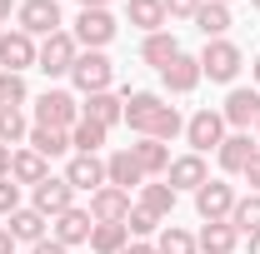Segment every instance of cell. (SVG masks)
Returning a JSON list of instances; mask_svg holds the SVG:
<instances>
[{
    "instance_id": "29",
    "label": "cell",
    "mask_w": 260,
    "mask_h": 254,
    "mask_svg": "<svg viewBox=\"0 0 260 254\" xmlns=\"http://www.w3.org/2000/svg\"><path fill=\"white\" fill-rule=\"evenodd\" d=\"M45 224H50V220H45L40 209H25V204H20V209L5 220V229H10L15 239H25V244H40V239H45Z\"/></svg>"
},
{
    "instance_id": "33",
    "label": "cell",
    "mask_w": 260,
    "mask_h": 254,
    "mask_svg": "<svg viewBox=\"0 0 260 254\" xmlns=\"http://www.w3.org/2000/svg\"><path fill=\"white\" fill-rule=\"evenodd\" d=\"M230 224H235L240 234H255L260 229V194H240L235 209H230Z\"/></svg>"
},
{
    "instance_id": "17",
    "label": "cell",
    "mask_w": 260,
    "mask_h": 254,
    "mask_svg": "<svg viewBox=\"0 0 260 254\" xmlns=\"http://www.w3.org/2000/svg\"><path fill=\"white\" fill-rule=\"evenodd\" d=\"M210 180V170H205V155H180V159H170V170H165V185L180 194V190H200Z\"/></svg>"
},
{
    "instance_id": "48",
    "label": "cell",
    "mask_w": 260,
    "mask_h": 254,
    "mask_svg": "<svg viewBox=\"0 0 260 254\" xmlns=\"http://www.w3.org/2000/svg\"><path fill=\"white\" fill-rule=\"evenodd\" d=\"M215 5H235V0H215Z\"/></svg>"
},
{
    "instance_id": "9",
    "label": "cell",
    "mask_w": 260,
    "mask_h": 254,
    "mask_svg": "<svg viewBox=\"0 0 260 254\" xmlns=\"http://www.w3.org/2000/svg\"><path fill=\"white\" fill-rule=\"evenodd\" d=\"M235 185H225V180H205L200 190H195V215L200 220H230V209H235Z\"/></svg>"
},
{
    "instance_id": "36",
    "label": "cell",
    "mask_w": 260,
    "mask_h": 254,
    "mask_svg": "<svg viewBox=\"0 0 260 254\" xmlns=\"http://www.w3.org/2000/svg\"><path fill=\"white\" fill-rule=\"evenodd\" d=\"M125 229H130V239H150V234L160 229V220H155L150 209H140V204H135V209L125 215Z\"/></svg>"
},
{
    "instance_id": "18",
    "label": "cell",
    "mask_w": 260,
    "mask_h": 254,
    "mask_svg": "<svg viewBox=\"0 0 260 254\" xmlns=\"http://www.w3.org/2000/svg\"><path fill=\"white\" fill-rule=\"evenodd\" d=\"M65 180H70V190H105V159L100 155H75L65 164Z\"/></svg>"
},
{
    "instance_id": "8",
    "label": "cell",
    "mask_w": 260,
    "mask_h": 254,
    "mask_svg": "<svg viewBox=\"0 0 260 254\" xmlns=\"http://www.w3.org/2000/svg\"><path fill=\"white\" fill-rule=\"evenodd\" d=\"M70 204H75V190H70V180H65V175H45V180L30 190V209H40L45 220L65 215Z\"/></svg>"
},
{
    "instance_id": "44",
    "label": "cell",
    "mask_w": 260,
    "mask_h": 254,
    "mask_svg": "<svg viewBox=\"0 0 260 254\" xmlns=\"http://www.w3.org/2000/svg\"><path fill=\"white\" fill-rule=\"evenodd\" d=\"M10 15H15V0H0V25H10Z\"/></svg>"
},
{
    "instance_id": "2",
    "label": "cell",
    "mask_w": 260,
    "mask_h": 254,
    "mask_svg": "<svg viewBox=\"0 0 260 254\" xmlns=\"http://www.w3.org/2000/svg\"><path fill=\"white\" fill-rule=\"evenodd\" d=\"M240 45L235 40H205V50H200V75H210L215 85H235V75H240Z\"/></svg>"
},
{
    "instance_id": "26",
    "label": "cell",
    "mask_w": 260,
    "mask_h": 254,
    "mask_svg": "<svg viewBox=\"0 0 260 254\" xmlns=\"http://www.w3.org/2000/svg\"><path fill=\"white\" fill-rule=\"evenodd\" d=\"M175 55H180V40H175L170 30H155V35H145V40H140V60L155 65V70H165Z\"/></svg>"
},
{
    "instance_id": "37",
    "label": "cell",
    "mask_w": 260,
    "mask_h": 254,
    "mask_svg": "<svg viewBox=\"0 0 260 254\" xmlns=\"http://www.w3.org/2000/svg\"><path fill=\"white\" fill-rule=\"evenodd\" d=\"M15 209H20V185H15V180H10V175H5V180H0V215H5V220H10V215H15Z\"/></svg>"
},
{
    "instance_id": "40",
    "label": "cell",
    "mask_w": 260,
    "mask_h": 254,
    "mask_svg": "<svg viewBox=\"0 0 260 254\" xmlns=\"http://www.w3.org/2000/svg\"><path fill=\"white\" fill-rule=\"evenodd\" d=\"M30 254H70V249H65L60 239H50V234H45L40 244H30Z\"/></svg>"
},
{
    "instance_id": "7",
    "label": "cell",
    "mask_w": 260,
    "mask_h": 254,
    "mask_svg": "<svg viewBox=\"0 0 260 254\" xmlns=\"http://www.w3.org/2000/svg\"><path fill=\"white\" fill-rule=\"evenodd\" d=\"M15 20H20V30L30 35V40H35V35L45 40V35H55L65 25L55 0H20V5H15Z\"/></svg>"
},
{
    "instance_id": "3",
    "label": "cell",
    "mask_w": 260,
    "mask_h": 254,
    "mask_svg": "<svg viewBox=\"0 0 260 254\" xmlns=\"http://www.w3.org/2000/svg\"><path fill=\"white\" fill-rule=\"evenodd\" d=\"M75 55H80L75 35H70V30H55V35H45V40H40V50H35V70H45L50 80H60V75H70Z\"/></svg>"
},
{
    "instance_id": "1",
    "label": "cell",
    "mask_w": 260,
    "mask_h": 254,
    "mask_svg": "<svg viewBox=\"0 0 260 254\" xmlns=\"http://www.w3.org/2000/svg\"><path fill=\"white\" fill-rule=\"evenodd\" d=\"M110 80H115V65L105 50H80L75 65H70V85L80 90V95H100V90H110Z\"/></svg>"
},
{
    "instance_id": "6",
    "label": "cell",
    "mask_w": 260,
    "mask_h": 254,
    "mask_svg": "<svg viewBox=\"0 0 260 254\" xmlns=\"http://www.w3.org/2000/svg\"><path fill=\"white\" fill-rule=\"evenodd\" d=\"M115 30H120V25H115V15H110V10H80L70 35H75V45H80V50H105V45L115 40Z\"/></svg>"
},
{
    "instance_id": "16",
    "label": "cell",
    "mask_w": 260,
    "mask_h": 254,
    "mask_svg": "<svg viewBox=\"0 0 260 254\" xmlns=\"http://www.w3.org/2000/svg\"><path fill=\"white\" fill-rule=\"evenodd\" d=\"M255 140H250V130H235V135H225L220 140V150H215V159H220V170L225 175H245V164L255 159Z\"/></svg>"
},
{
    "instance_id": "15",
    "label": "cell",
    "mask_w": 260,
    "mask_h": 254,
    "mask_svg": "<svg viewBox=\"0 0 260 254\" xmlns=\"http://www.w3.org/2000/svg\"><path fill=\"white\" fill-rule=\"evenodd\" d=\"M200 80H205V75H200V55H185V50L160 70V85L170 90V95H190Z\"/></svg>"
},
{
    "instance_id": "24",
    "label": "cell",
    "mask_w": 260,
    "mask_h": 254,
    "mask_svg": "<svg viewBox=\"0 0 260 254\" xmlns=\"http://www.w3.org/2000/svg\"><path fill=\"white\" fill-rule=\"evenodd\" d=\"M45 175H50V159H40L35 150H15V155H10V180H15V185H30L35 190Z\"/></svg>"
},
{
    "instance_id": "27",
    "label": "cell",
    "mask_w": 260,
    "mask_h": 254,
    "mask_svg": "<svg viewBox=\"0 0 260 254\" xmlns=\"http://www.w3.org/2000/svg\"><path fill=\"white\" fill-rule=\"evenodd\" d=\"M230 25H235V20H230V5H215V0H205V5L195 10V30L205 35V40H225Z\"/></svg>"
},
{
    "instance_id": "21",
    "label": "cell",
    "mask_w": 260,
    "mask_h": 254,
    "mask_svg": "<svg viewBox=\"0 0 260 254\" xmlns=\"http://www.w3.org/2000/svg\"><path fill=\"white\" fill-rule=\"evenodd\" d=\"M195 244L205 254H235V244H240V229L230 220H205V229L195 234Z\"/></svg>"
},
{
    "instance_id": "23",
    "label": "cell",
    "mask_w": 260,
    "mask_h": 254,
    "mask_svg": "<svg viewBox=\"0 0 260 254\" xmlns=\"http://www.w3.org/2000/svg\"><path fill=\"white\" fill-rule=\"evenodd\" d=\"M130 155H135V164L145 170V180H165V170H170V145L140 140V145H130Z\"/></svg>"
},
{
    "instance_id": "20",
    "label": "cell",
    "mask_w": 260,
    "mask_h": 254,
    "mask_svg": "<svg viewBox=\"0 0 260 254\" xmlns=\"http://www.w3.org/2000/svg\"><path fill=\"white\" fill-rule=\"evenodd\" d=\"M105 185H115V190H140L145 185V170L135 164L130 150H115V155L105 159Z\"/></svg>"
},
{
    "instance_id": "46",
    "label": "cell",
    "mask_w": 260,
    "mask_h": 254,
    "mask_svg": "<svg viewBox=\"0 0 260 254\" xmlns=\"http://www.w3.org/2000/svg\"><path fill=\"white\" fill-rule=\"evenodd\" d=\"M245 239H250V249H245V254H260V229H255V234H245Z\"/></svg>"
},
{
    "instance_id": "35",
    "label": "cell",
    "mask_w": 260,
    "mask_h": 254,
    "mask_svg": "<svg viewBox=\"0 0 260 254\" xmlns=\"http://www.w3.org/2000/svg\"><path fill=\"white\" fill-rule=\"evenodd\" d=\"M25 135H30V125H25V115H20V110H0V145H10V150H15Z\"/></svg>"
},
{
    "instance_id": "28",
    "label": "cell",
    "mask_w": 260,
    "mask_h": 254,
    "mask_svg": "<svg viewBox=\"0 0 260 254\" xmlns=\"http://www.w3.org/2000/svg\"><path fill=\"white\" fill-rule=\"evenodd\" d=\"M125 20L135 25V30H145V35L165 30V0H130V5H125Z\"/></svg>"
},
{
    "instance_id": "49",
    "label": "cell",
    "mask_w": 260,
    "mask_h": 254,
    "mask_svg": "<svg viewBox=\"0 0 260 254\" xmlns=\"http://www.w3.org/2000/svg\"><path fill=\"white\" fill-rule=\"evenodd\" d=\"M250 5H255V10H260V0H250Z\"/></svg>"
},
{
    "instance_id": "34",
    "label": "cell",
    "mask_w": 260,
    "mask_h": 254,
    "mask_svg": "<svg viewBox=\"0 0 260 254\" xmlns=\"http://www.w3.org/2000/svg\"><path fill=\"white\" fill-rule=\"evenodd\" d=\"M30 100L25 90V75H10V70H0V110H20Z\"/></svg>"
},
{
    "instance_id": "45",
    "label": "cell",
    "mask_w": 260,
    "mask_h": 254,
    "mask_svg": "<svg viewBox=\"0 0 260 254\" xmlns=\"http://www.w3.org/2000/svg\"><path fill=\"white\" fill-rule=\"evenodd\" d=\"M110 0H80V10H105Z\"/></svg>"
},
{
    "instance_id": "38",
    "label": "cell",
    "mask_w": 260,
    "mask_h": 254,
    "mask_svg": "<svg viewBox=\"0 0 260 254\" xmlns=\"http://www.w3.org/2000/svg\"><path fill=\"white\" fill-rule=\"evenodd\" d=\"M200 5L205 0H165V20H195Z\"/></svg>"
},
{
    "instance_id": "30",
    "label": "cell",
    "mask_w": 260,
    "mask_h": 254,
    "mask_svg": "<svg viewBox=\"0 0 260 254\" xmlns=\"http://www.w3.org/2000/svg\"><path fill=\"white\" fill-rule=\"evenodd\" d=\"M105 135H110L105 125H95V120H85V115H80L75 130H70V150H75V155H95L100 145H105Z\"/></svg>"
},
{
    "instance_id": "14",
    "label": "cell",
    "mask_w": 260,
    "mask_h": 254,
    "mask_svg": "<svg viewBox=\"0 0 260 254\" xmlns=\"http://www.w3.org/2000/svg\"><path fill=\"white\" fill-rule=\"evenodd\" d=\"M130 209H135V204H130V190L105 185V190L90 194V220H95V224H125Z\"/></svg>"
},
{
    "instance_id": "32",
    "label": "cell",
    "mask_w": 260,
    "mask_h": 254,
    "mask_svg": "<svg viewBox=\"0 0 260 254\" xmlns=\"http://www.w3.org/2000/svg\"><path fill=\"white\" fill-rule=\"evenodd\" d=\"M155 249H160V254H200V244H195L190 229H180V224H165L160 239H155Z\"/></svg>"
},
{
    "instance_id": "11",
    "label": "cell",
    "mask_w": 260,
    "mask_h": 254,
    "mask_svg": "<svg viewBox=\"0 0 260 254\" xmlns=\"http://www.w3.org/2000/svg\"><path fill=\"white\" fill-rule=\"evenodd\" d=\"M35 50H40V45H35V40L20 30V25H15V30H5V35H0V70H10V75H25V70L35 65Z\"/></svg>"
},
{
    "instance_id": "5",
    "label": "cell",
    "mask_w": 260,
    "mask_h": 254,
    "mask_svg": "<svg viewBox=\"0 0 260 254\" xmlns=\"http://www.w3.org/2000/svg\"><path fill=\"white\" fill-rule=\"evenodd\" d=\"M80 120V100L70 90H45L35 100V125H50V130H75Z\"/></svg>"
},
{
    "instance_id": "47",
    "label": "cell",
    "mask_w": 260,
    "mask_h": 254,
    "mask_svg": "<svg viewBox=\"0 0 260 254\" xmlns=\"http://www.w3.org/2000/svg\"><path fill=\"white\" fill-rule=\"evenodd\" d=\"M250 75H255V90H260V55L250 60Z\"/></svg>"
},
{
    "instance_id": "22",
    "label": "cell",
    "mask_w": 260,
    "mask_h": 254,
    "mask_svg": "<svg viewBox=\"0 0 260 254\" xmlns=\"http://www.w3.org/2000/svg\"><path fill=\"white\" fill-rule=\"evenodd\" d=\"M25 150H35L40 159H60V155H70V130L30 125V135H25Z\"/></svg>"
},
{
    "instance_id": "25",
    "label": "cell",
    "mask_w": 260,
    "mask_h": 254,
    "mask_svg": "<svg viewBox=\"0 0 260 254\" xmlns=\"http://www.w3.org/2000/svg\"><path fill=\"white\" fill-rule=\"evenodd\" d=\"M175 199H180V194L170 190L165 180H145V185H140V209H150L155 220H170V215H175Z\"/></svg>"
},
{
    "instance_id": "43",
    "label": "cell",
    "mask_w": 260,
    "mask_h": 254,
    "mask_svg": "<svg viewBox=\"0 0 260 254\" xmlns=\"http://www.w3.org/2000/svg\"><path fill=\"white\" fill-rule=\"evenodd\" d=\"M10 155H15V150H10V145H0V180L10 175Z\"/></svg>"
},
{
    "instance_id": "42",
    "label": "cell",
    "mask_w": 260,
    "mask_h": 254,
    "mask_svg": "<svg viewBox=\"0 0 260 254\" xmlns=\"http://www.w3.org/2000/svg\"><path fill=\"white\" fill-rule=\"evenodd\" d=\"M0 254H15V234H10L5 224H0Z\"/></svg>"
},
{
    "instance_id": "39",
    "label": "cell",
    "mask_w": 260,
    "mask_h": 254,
    "mask_svg": "<svg viewBox=\"0 0 260 254\" xmlns=\"http://www.w3.org/2000/svg\"><path fill=\"white\" fill-rule=\"evenodd\" d=\"M245 185H250V194H260V150H255V159L245 164Z\"/></svg>"
},
{
    "instance_id": "10",
    "label": "cell",
    "mask_w": 260,
    "mask_h": 254,
    "mask_svg": "<svg viewBox=\"0 0 260 254\" xmlns=\"http://www.w3.org/2000/svg\"><path fill=\"white\" fill-rule=\"evenodd\" d=\"M220 115H225V125H235V130L260 125V90L255 85H235L225 95V105H220Z\"/></svg>"
},
{
    "instance_id": "31",
    "label": "cell",
    "mask_w": 260,
    "mask_h": 254,
    "mask_svg": "<svg viewBox=\"0 0 260 254\" xmlns=\"http://www.w3.org/2000/svg\"><path fill=\"white\" fill-rule=\"evenodd\" d=\"M125 244H130L125 224H95V229H90V249L95 254H120Z\"/></svg>"
},
{
    "instance_id": "19",
    "label": "cell",
    "mask_w": 260,
    "mask_h": 254,
    "mask_svg": "<svg viewBox=\"0 0 260 254\" xmlns=\"http://www.w3.org/2000/svg\"><path fill=\"white\" fill-rule=\"evenodd\" d=\"M80 115H85V120H95V125H105V130H115L120 120H125V100L115 95V90H100V95H85Z\"/></svg>"
},
{
    "instance_id": "50",
    "label": "cell",
    "mask_w": 260,
    "mask_h": 254,
    "mask_svg": "<svg viewBox=\"0 0 260 254\" xmlns=\"http://www.w3.org/2000/svg\"><path fill=\"white\" fill-rule=\"evenodd\" d=\"M255 145H260V135H255Z\"/></svg>"
},
{
    "instance_id": "41",
    "label": "cell",
    "mask_w": 260,
    "mask_h": 254,
    "mask_svg": "<svg viewBox=\"0 0 260 254\" xmlns=\"http://www.w3.org/2000/svg\"><path fill=\"white\" fill-rule=\"evenodd\" d=\"M120 254H160V249H155L150 239H135V244H125V249H120Z\"/></svg>"
},
{
    "instance_id": "4",
    "label": "cell",
    "mask_w": 260,
    "mask_h": 254,
    "mask_svg": "<svg viewBox=\"0 0 260 254\" xmlns=\"http://www.w3.org/2000/svg\"><path fill=\"white\" fill-rule=\"evenodd\" d=\"M220 140H225V115H220V110H195L190 120H185V145H190V155L220 150Z\"/></svg>"
},
{
    "instance_id": "13",
    "label": "cell",
    "mask_w": 260,
    "mask_h": 254,
    "mask_svg": "<svg viewBox=\"0 0 260 254\" xmlns=\"http://www.w3.org/2000/svg\"><path fill=\"white\" fill-rule=\"evenodd\" d=\"M125 125L135 130V135H150V125H155V115H160L165 100L155 95V90H125Z\"/></svg>"
},
{
    "instance_id": "12",
    "label": "cell",
    "mask_w": 260,
    "mask_h": 254,
    "mask_svg": "<svg viewBox=\"0 0 260 254\" xmlns=\"http://www.w3.org/2000/svg\"><path fill=\"white\" fill-rule=\"evenodd\" d=\"M90 229H95V220H90V209H65V215H55L50 220V239H60L65 249H75V244H90Z\"/></svg>"
}]
</instances>
